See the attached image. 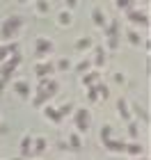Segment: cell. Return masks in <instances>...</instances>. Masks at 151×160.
I'll list each match as a JSON object with an SVG mask.
<instances>
[{"mask_svg":"<svg viewBox=\"0 0 151 160\" xmlns=\"http://www.w3.org/2000/svg\"><path fill=\"white\" fill-rule=\"evenodd\" d=\"M5 57H7V50H5V48H0V62H3Z\"/></svg>","mask_w":151,"mask_h":160,"instance_id":"cell-18","label":"cell"},{"mask_svg":"<svg viewBox=\"0 0 151 160\" xmlns=\"http://www.w3.org/2000/svg\"><path fill=\"white\" fill-rule=\"evenodd\" d=\"M105 32H108V37H121V34H119V21L105 23Z\"/></svg>","mask_w":151,"mask_h":160,"instance_id":"cell-5","label":"cell"},{"mask_svg":"<svg viewBox=\"0 0 151 160\" xmlns=\"http://www.w3.org/2000/svg\"><path fill=\"white\" fill-rule=\"evenodd\" d=\"M50 50H53V41L46 39V37H39L37 39V55L44 57L46 53H50Z\"/></svg>","mask_w":151,"mask_h":160,"instance_id":"cell-3","label":"cell"},{"mask_svg":"<svg viewBox=\"0 0 151 160\" xmlns=\"http://www.w3.org/2000/svg\"><path fill=\"white\" fill-rule=\"evenodd\" d=\"M37 71H39V76H46V73H50V71H53V64H39Z\"/></svg>","mask_w":151,"mask_h":160,"instance_id":"cell-10","label":"cell"},{"mask_svg":"<svg viewBox=\"0 0 151 160\" xmlns=\"http://www.w3.org/2000/svg\"><path fill=\"white\" fill-rule=\"evenodd\" d=\"M34 9H37V14H48V9H50L48 0H37V5H34Z\"/></svg>","mask_w":151,"mask_h":160,"instance_id":"cell-9","label":"cell"},{"mask_svg":"<svg viewBox=\"0 0 151 160\" xmlns=\"http://www.w3.org/2000/svg\"><path fill=\"white\" fill-rule=\"evenodd\" d=\"M87 48H92V39L89 37H83V39L76 41V50H87Z\"/></svg>","mask_w":151,"mask_h":160,"instance_id":"cell-8","label":"cell"},{"mask_svg":"<svg viewBox=\"0 0 151 160\" xmlns=\"http://www.w3.org/2000/svg\"><path fill=\"white\" fill-rule=\"evenodd\" d=\"M128 41H131V43H133V46H138V43L142 41V37H140V34H138V32H128Z\"/></svg>","mask_w":151,"mask_h":160,"instance_id":"cell-12","label":"cell"},{"mask_svg":"<svg viewBox=\"0 0 151 160\" xmlns=\"http://www.w3.org/2000/svg\"><path fill=\"white\" fill-rule=\"evenodd\" d=\"M57 25H71V12L69 9H64V12H60L57 14Z\"/></svg>","mask_w":151,"mask_h":160,"instance_id":"cell-6","label":"cell"},{"mask_svg":"<svg viewBox=\"0 0 151 160\" xmlns=\"http://www.w3.org/2000/svg\"><path fill=\"white\" fill-rule=\"evenodd\" d=\"M64 5H67L69 9H76V7H78V0H64Z\"/></svg>","mask_w":151,"mask_h":160,"instance_id":"cell-14","label":"cell"},{"mask_svg":"<svg viewBox=\"0 0 151 160\" xmlns=\"http://www.w3.org/2000/svg\"><path fill=\"white\" fill-rule=\"evenodd\" d=\"M18 62H21V55H14V60H9V62H7L5 67H3V73H5V76H9L12 71L18 67Z\"/></svg>","mask_w":151,"mask_h":160,"instance_id":"cell-4","label":"cell"},{"mask_svg":"<svg viewBox=\"0 0 151 160\" xmlns=\"http://www.w3.org/2000/svg\"><path fill=\"white\" fill-rule=\"evenodd\" d=\"M57 67H60V69H69V62H67V60H60V64H57Z\"/></svg>","mask_w":151,"mask_h":160,"instance_id":"cell-17","label":"cell"},{"mask_svg":"<svg viewBox=\"0 0 151 160\" xmlns=\"http://www.w3.org/2000/svg\"><path fill=\"white\" fill-rule=\"evenodd\" d=\"M108 46H110V48H117V46H119V37H108Z\"/></svg>","mask_w":151,"mask_h":160,"instance_id":"cell-13","label":"cell"},{"mask_svg":"<svg viewBox=\"0 0 151 160\" xmlns=\"http://www.w3.org/2000/svg\"><path fill=\"white\" fill-rule=\"evenodd\" d=\"M92 21H94V25H96V28H105V23H108L105 12L101 9V7H94V9H92Z\"/></svg>","mask_w":151,"mask_h":160,"instance_id":"cell-2","label":"cell"},{"mask_svg":"<svg viewBox=\"0 0 151 160\" xmlns=\"http://www.w3.org/2000/svg\"><path fill=\"white\" fill-rule=\"evenodd\" d=\"M126 14H128V21H131L133 25H147V23H149V16H147V12L131 9V12H126Z\"/></svg>","mask_w":151,"mask_h":160,"instance_id":"cell-1","label":"cell"},{"mask_svg":"<svg viewBox=\"0 0 151 160\" xmlns=\"http://www.w3.org/2000/svg\"><path fill=\"white\" fill-rule=\"evenodd\" d=\"M94 62H96V64H105V53H103V48H96V57H94Z\"/></svg>","mask_w":151,"mask_h":160,"instance_id":"cell-11","label":"cell"},{"mask_svg":"<svg viewBox=\"0 0 151 160\" xmlns=\"http://www.w3.org/2000/svg\"><path fill=\"white\" fill-rule=\"evenodd\" d=\"M85 69H89V62L87 60H83L80 64H78V71H85Z\"/></svg>","mask_w":151,"mask_h":160,"instance_id":"cell-15","label":"cell"},{"mask_svg":"<svg viewBox=\"0 0 151 160\" xmlns=\"http://www.w3.org/2000/svg\"><path fill=\"white\" fill-rule=\"evenodd\" d=\"M18 2H28V0H18Z\"/></svg>","mask_w":151,"mask_h":160,"instance_id":"cell-19","label":"cell"},{"mask_svg":"<svg viewBox=\"0 0 151 160\" xmlns=\"http://www.w3.org/2000/svg\"><path fill=\"white\" fill-rule=\"evenodd\" d=\"M114 5H117V9H121V12L133 9V0H114Z\"/></svg>","mask_w":151,"mask_h":160,"instance_id":"cell-7","label":"cell"},{"mask_svg":"<svg viewBox=\"0 0 151 160\" xmlns=\"http://www.w3.org/2000/svg\"><path fill=\"white\" fill-rule=\"evenodd\" d=\"M16 87H18V92H21V94H25V89H28V85H25V82H18Z\"/></svg>","mask_w":151,"mask_h":160,"instance_id":"cell-16","label":"cell"}]
</instances>
